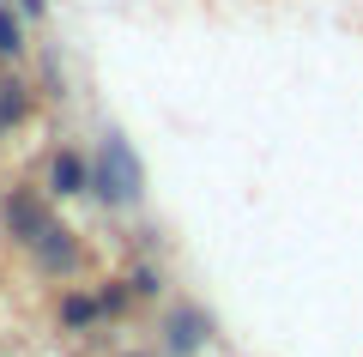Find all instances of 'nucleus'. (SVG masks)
I'll list each match as a JSON object with an SVG mask.
<instances>
[{"label":"nucleus","mask_w":363,"mask_h":357,"mask_svg":"<svg viewBox=\"0 0 363 357\" xmlns=\"http://www.w3.org/2000/svg\"><path fill=\"white\" fill-rule=\"evenodd\" d=\"M152 194V176H145L140 145L128 140L121 128H104L97 145H91V200L104 218H133Z\"/></svg>","instance_id":"f257e3e1"},{"label":"nucleus","mask_w":363,"mask_h":357,"mask_svg":"<svg viewBox=\"0 0 363 357\" xmlns=\"http://www.w3.org/2000/svg\"><path fill=\"white\" fill-rule=\"evenodd\" d=\"M212 345H218V315L200 297L169 291L157 303V357H206Z\"/></svg>","instance_id":"f03ea898"},{"label":"nucleus","mask_w":363,"mask_h":357,"mask_svg":"<svg viewBox=\"0 0 363 357\" xmlns=\"http://www.w3.org/2000/svg\"><path fill=\"white\" fill-rule=\"evenodd\" d=\"M25 260H30V273H37V279L73 285V279H85V273H91V243H85V230H73L67 218H55L37 243L25 248Z\"/></svg>","instance_id":"7ed1b4c3"},{"label":"nucleus","mask_w":363,"mask_h":357,"mask_svg":"<svg viewBox=\"0 0 363 357\" xmlns=\"http://www.w3.org/2000/svg\"><path fill=\"white\" fill-rule=\"evenodd\" d=\"M55 218H61V206L43 194V182H6V188H0V236H6L18 255L37 243Z\"/></svg>","instance_id":"20e7f679"},{"label":"nucleus","mask_w":363,"mask_h":357,"mask_svg":"<svg viewBox=\"0 0 363 357\" xmlns=\"http://www.w3.org/2000/svg\"><path fill=\"white\" fill-rule=\"evenodd\" d=\"M43 194H49L55 206H73V200H91V152L73 140L49 145V158H43Z\"/></svg>","instance_id":"39448f33"},{"label":"nucleus","mask_w":363,"mask_h":357,"mask_svg":"<svg viewBox=\"0 0 363 357\" xmlns=\"http://www.w3.org/2000/svg\"><path fill=\"white\" fill-rule=\"evenodd\" d=\"M37 109H43V85L30 73H18V67H0V140L25 133L37 121Z\"/></svg>","instance_id":"423d86ee"},{"label":"nucleus","mask_w":363,"mask_h":357,"mask_svg":"<svg viewBox=\"0 0 363 357\" xmlns=\"http://www.w3.org/2000/svg\"><path fill=\"white\" fill-rule=\"evenodd\" d=\"M55 327L67 339H91V333H104V309H97V291L91 285H61L55 291Z\"/></svg>","instance_id":"0eeeda50"},{"label":"nucleus","mask_w":363,"mask_h":357,"mask_svg":"<svg viewBox=\"0 0 363 357\" xmlns=\"http://www.w3.org/2000/svg\"><path fill=\"white\" fill-rule=\"evenodd\" d=\"M121 279H128V291L140 297V309L145 303H164L169 285H176V279H169V267H164V255H133L128 267H121Z\"/></svg>","instance_id":"6e6552de"},{"label":"nucleus","mask_w":363,"mask_h":357,"mask_svg":"<svg viewBox=\"0 0 363 357\" xmlns=\"http://www.w3.org/2000/svg\"><path fill=\"white\" fill-rule=\"evenodd\" d=\"M30 31H37V25L18 13L13 0H0V67H18L30 55Z\"/></svg>","instance_id":"1a4fd4ad"},{"label":"nucleus","mask_w":363,"mask_h":357,"mask_svg":"<svg viewBox=\"0 0 363 357\" xmlns=\"http://www.w3.org/2000/svg\"><path fill=\"white\" fill-rule=\"evenodd\" d=\"M91 291H97V309H104V327H109V321H128L133 309H140V297L128 291V279H121V273H104Z\"/></svg>","instance_id":"9d476101"},{"label":"nucleus","mask_w":363,"mask_h":357,"mask_svg":"<svg viewBox=\"0 0 363 357\" xmlns=\"http://www.w3.org/2000/svg\"><path fill=\"white\" fill-rule=\"evenodd\" d=\"M133 243H140V255H164V230H157V224H140V230H133Z\"/></svg>","instance_id":"9b49d317"},{"label":"nucleus","mask_w":363,"mask_h":357,"mask_svg":"<svg viewBox=\"0 0 363 357\" xmlns=\"http://www.w3.org/2000/svg\"><path fill=\"white\" fill-rule=\"evenodd\" d=\"M13 6L30 18V25H43V18H49V0H13Z\"/></svg>","instance_id":"f8f14e48"},{"label":"nucleus","mask_w":363,"mask_h":357,"mask_svg":"<svg viewBox=\"0 0 363 357\" xmlns=\"http://www.w3.org/2000/svg\"><path fill=\"white\" fill-rule=\"evenodd\" d=\"M109 357H157V351H140V345H128V351H109Z\"/></svg>","instance_id":"ddd939ff"}]
</instances>
